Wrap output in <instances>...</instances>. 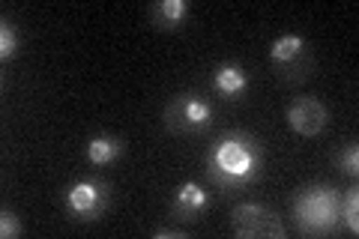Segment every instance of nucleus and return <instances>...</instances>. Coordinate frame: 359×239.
Segmentation results:
<instances>
[{
  "label": "nucleus",
  "instance_id": "nucleus-1",
  "mask_svg": "<svg viewBox=\"0 0 359 239\" xmlns=\"http://www.w3.org/2000/svg\"><path fill=\"white\" fill-rule=\"evenodd\" d=\"M264 144L249 132H228L207 150L204 168L219 189L237 191L252 186L264 168Z\"/></svg>",
  "mask_w": 359,
  "mask_h": 239
},
{
  "label": "nucleus",
  "instance_id": "nucleus-2",
  "mask_svg": "<svg viewBox=\"0 0 359 239\" xmlns=\"http://www.w3.org/2000/svg\"><path fill=\"white\" fill-rule=\"evenodd\" d=\"M339 191L332 186H306L297 191L294 198V219L297 227L309 236H318V233H332L335 224L341 219V210H339Z\"/></svg>",
  "mask_w": 359,
  "mask_h": 239
},
{
  "label": "nucleus",
  "instance_id": "nucleus-3",
  "mask_svg": "<svg viewBox=\"0 0 359 239\" xmlns=\"http://www.w3.org/2000/svg\"><path fill=\"white\" fill-rule=\"evenodd\" d=\"M165 129L171 135H198L210 129L212 123V105L207 96L195 93V90H186V93H177L171 102L165 105Z\"/></svg>",
  "mask_w": 359,
  "mask_h": 239
},
{
  "label": "nucleus",
  "instance_id": "nucleus-4",
  "mask_svg": "<svg viewBox=\"0 0 359 239\" xmlns=\"http://www.w3.org/2000/svg\"><path fill=\"white\" fill-rule=\"evenodd\" d=\"M63 207L75 221H99L111 207V186L99 177L78 179V183L66 189Z\"/></svg>",
  "mask_w": 359,
  "mask_h": 239
},
{
  "label": "nucleus",
  "instance_id": "nucleus-5",
  "mask_svg": "<svg viewBox=\"0 0 359 239\" xmlns=\"http://www.w3.org/2000/svg\"><path fill=\"white\" fill-rule=\"evenodd\" d=\"M231 231L240 239H287V227L264 203H240L231 212Z\"/></svg>",
  "mask_w": 359,
  "mask_h": 239
},
{
  "label": "nucleus",
  "instance_id": "nucleus-6",
  "mask_svg": "<svg viewBox=\"0 0 359 239\" xmlns=\"http://www.w3.org/2000/svg\"><path fill=\"white\" fill-rule=\"evenodd\" d=\"M287 126L299 138H318L330 126V108L314 96H299L287 105Z\"/></svg>",
  "mask_w": 359,
  "mask_h": 239
},
{
  "label": "nucleus",
  "instance_id": "nucleus-7",
  "mask_svg": "<svg viewBox=\"0 0 359 239\" xmlns=\"http://www.w3.org/2000/svg\"><path fill=\"white\" fill-rule=\"evenodd\" d=\"M210 207V195L204 191V186L195 183V179H186L183 186L174 189V198H171V215L177 221H186L192 224L198 221L201 215L207 212Z\"/></svg>",
  "mask_w": 359,
  "mask_h": 239
},
{
  "label": "nucleus",
  "instance_id": "nucleus-8",
  "mask_svg": "<svg viewBox=\"0 0 359 239\" xmlns=\"http://www.w3.org/2000/svg\"><path fill=\"white\" fill-rule=\"evenodd\" d=\"M212 90H216L219 96L237 102L243 99V93L249 90V75L240 63H222L216 72H212Z\"/></svg>",
  "mask_w": 359,
  "mask_h": 239
},
{
  "label": "nucleus",
  "instance_id": "nucleus-9",
  "mask_svg": "<svg viewBox=\"0 0 359 239\" xmlns=\"http://www.w3.org/2000/svg\"><path fill=\"white\" fill-rule=\"evenodd\" d=\"M189 0H159L150 6V21L156 30H183L189 21Z\"/></svg>",
  "mask_w": 359,
  "mask_h": 239
},
{
  "label": "nucleus",
  "instance_id": "nucleus-10",
  "mask_svg": "<svg viewBox=\"0 0 359 239\" xmlns=\"http://www.w3.org/2000/svg\"><path fill=\"white\" fill-rule=\"evenodd\" d=\"M306 51H309L306 36H299V33H285V36H278L273 45H269V60L276 66H282V69H294L299 63V57H306Z\"/></svg>",
  "mask_w": 359,
  "mask_h": 239
},
{
  "label": "nucleus",
  "instance_id": "nucleus-11",
  "mask_svg": "<svg viewBox=\"0 0 359 239\" xmlns=\"http://www.w3.org/2000/svg\"><path fill=\"white\" fill-rule=\"evenodd\" d=\"M123 153H126V144H123L120 138H114V135H93L84 146L87 162L96 165V168H105L111 162H117Z\"/></svg>",
  "mask_w": 359,
  "mask_h": 239
},
{
  "label": "nucleus",
  "instance_id": "nucleus-12",
  "mask_svg": "<svg viewBox=\"0 0 359 239\" xmlns=\"http://www.w3.org/2000/svg\"><path fill=\"white\" fill-rule=\"evenodd\" d=\"M18 48H21V42H18L15 25L4 21V27H0V60H13V57L18 54Z\"/></svg>",
  "mask_w": 359,
  "mask_h": 239
},
{
  "label": "nucleus",
  "instance_id": "nucleus-13",
  "mask_svg": "<svg viewBox=\"0 0 359 239\" xmlns=\"http://www.w3.org/2000/svg\"><path fill=\"white\" fill-rule=\"evenodd\" d=\"M335 168L341 170L347 177H356L359 174V146L351 144V146H341L339 153H335Z\"/></svg>",
  "mask_w": 359,
  "mask_h": 239
},
{
  "label": "nucleus",
  "instance_id": "nucleus-14",
  "mask_svg": "<svg viewBox=\"0 0 359 239\" xmlns=\"http://www.w3.org/2000/svg\"><path fill=\"white\" fill-rule=\"evenodd\" d=\"M341 221L347 224V231H351L353 236L359 233V191L351 189V195H347L344 207H341Z\"/></svg>",
  "mask_w": 359,
  "mask_h": 239
},
{
  "label": "nucleus",
  "instance_id": "nucleus-15",
  "mask_svg": "<svg viewBox=\"0 0 359 239\" xmlns=\"http://www.w3.org/2000/svg\"><path fill=\"white\" fill-rule=\"evenodd\" d=\"M21 233H25V227H21L18 215L9 212V210L0 212V236H4V239H18Z\"/></svg>",
  "mask_w": 359,
  "mask_h": 239
},
{
  "label": "nucleus",
  "instance_id": "nucleus-16",
  "mask_svg": "<svg viewBox=\"0 0 359 239\" xmlns=\"http://www.w3.org/2000/svg\"><path fill=\"white\" fill-rule=\"evenodd\" d=\"M189 233L183 227H156L153 231V239H186Z\"/></svg>",
  "mask_w": 359,
  "mask_h": 239
}]
</instances>
